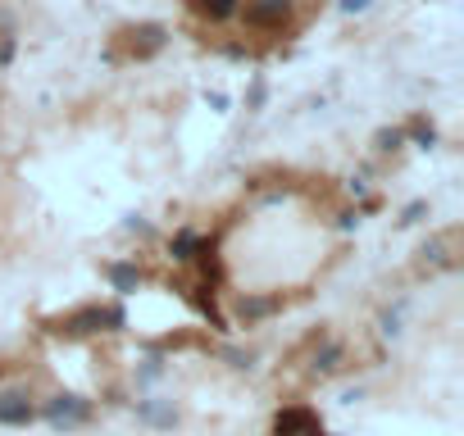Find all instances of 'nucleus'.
Segmentation results:
<instances>
[{"instance_id":"1","label":"nucleus","mask_w":464,"mask_h":436,"mask_svg":"<svg viewBox=\"0 0 464 436\" xmlns=\"http://www.w3.org/2000/svg\"><path fill=\"white\" fill-rule=\"evenodd\" d=\"M278 436H324V427L309 409H292V414L278 418Z\"/></svg>"}]
</instances>
